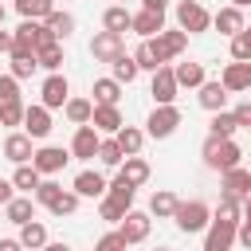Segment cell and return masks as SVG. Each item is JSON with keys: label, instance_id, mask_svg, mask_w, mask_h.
Segmentation results:
<instances>
[{"label": "cell", "instance_id": "obj_30", "mask_svg": "<svg viewBox=\"0 0 251 251\" xmlns=\"http://www.w3.org/2000/svg\"><path fill=\"white\" fill-rule=\"evenodd\" d=\"M39 173H35V165H16V173H12V188L20 192V196H31L35 188H39Z\"/></svg>", "mask_w": 251, "mask_h": 251}, {"label": "cell", "instance_id": "obj_44", "mask_svg": "<svg viewBox=\"0 0 251 251\" xmlns=\"http://www.w3.org/2000/svg\"><path fill=\"white\" fill-rule=\"evenodd\" d=\"M47 212H51V216H75V212H78V196H75L71 188H63V192H59V200H55Z\"/></svg>", "mask_w": 251, "mask_h": 251}, {"label": "cell", "instance_id": "obj_18", "mask_svg": "<svg viewBox=\"0 0 251 251\" xmlns=\"http://www.w3.org/2000/svg\"><path fill=\"white\" fill-rule=\"evenodd\" d=\"M212 27L220 31V35H227V39H235L243 27H247V20H243V12L239 8H220V12H212Z\"/></svg>", "mask_w": 251, "mask_h": 251}, {"label": "cell", "instance_id": "obj_9", "mask_svg": "<svg viewBox=\"0 0 251 251\" xmlns=\"http://www.w3.org/2000/svg\"><path fill=\"white\" fill-rule=\"evenodd\" d=\"M67 98H71V82H67V75H63V71H59V75H47L43 86H39V106H47V110H63Z\"/></svg>", "mask_w": 251, "mask_h": 251}, {"label": "cell", "instance_id": "obj_23", "mask_svg": "<svg viewBox=\"0 0 251 251\" xmlns=\"http://www.w3.org/2000/svg\"><path fill=\"white\" fill-rule=\"evenodd\" d=\"M129 24H133V12H129L126 4H110V8L102 12V31L126 35V31H129Z\"/></svg>", "mask_w": 251, "mask_h": 251}, {"label": "cell", "instance_id": "obj_17", "mask_svg": "<svg viewBox=\"0 0 251 251\" xmlns=\"http://www.w3.org/2000/svg\"><path fill=\"white\" fill-rule=\"evenodd\" d=\"M4 157L12 161V165H31V157H35V145H31V137L27 133H8L4 137Z\"/></svg>", "mask_w": 251, "mask_h": 251}, {"label": "cell", "instance_id": "obj_55", "mask_svg": "<svg viewBox=\"0 0 251 251\" xmlns=\"http://www.w3.org/2000/svg\"><path fill=\"white\" fill-rule=\"evenodd\" d=\"M243 220H251V196L243 200Z\"/></svg>", "mask_w": 251, "mask_h": 251}, {"label": "cell", "instance_id": "obj_52", "mask_svg": "<svg viewBox=\"0 0 251 251\" xmlns=\"http://www.w3.org/2000/svg\"><path fill=\"white\" fill-rule=\"evenodd\" d=\"M0 55H12V31L0 27Z\"/></svg>", "mask_w": 251, "mask_h": 251}, {"label": "cell", "instance_id": "obj_47", "mask_svg": "<svg viewBox=\"0 0 251 251\" xmlns=\"http://www.w3.org/2000/svg\"><path fill=\"white\" fill-rule=\"evenodd\" d=\"M126 247H129V243L118 235V227H114V231H106V235L94 243V251H126Z\"/></svg>", "mask_w": 251, "mask_h": 251}, {"label": "cell", "instance_id": "obj_43", "mask_svg": "<svg viewBox=\"0 0 251 251\" xmlns=\"http://www.w3.org/2000/svg\"><path fill=\"white\" fill-rule=\"evenodd\" d=\"M231 63H251V27H243L231 39Z\"/></svg>", "mask_w": 251, "mask_h": 251}, {"label": "cell", "instance_id": "obj_3", "mask_svg": "<svg viewBox=\"0 0 251 251\" xmlns=\"http://www.w3.org/2000/svg\"><path fill=\"white\" fill-rule=\"evenodd\" d=\"M176 27L184 35H204L212 27V12L200 0H176Z\"/></svg>", "mask_w": 251, "mask_h": 251}, {"label": "cell", "instance_id": "obj_8", "mask_svg": "<svg viewBox=\"0 0 251 251\" xmlns=\"http://www.w3.org/2000/svg\"><path fill=\"white\" fill-rule=\"evenodd\" d=\"M176 75H173V63L169 67H157L153 71V82H149V94H153V102L157 106H176Z\"/></svg>", "mask_w": 251, "mask_h": 251}, {"label": "cell", "instance_id": "obj_28", "mask_svg": "<svg viewBox=\"0 0 251 251\" xmlns=\"http://www.w3.org/2000/svg\"><path fill=\"white\" fill-rule=\"evenodd\" d=\"M176 192H169V188H157L153 196H149V216H157V220H173V212H176Z\"/></svg>", "mask_w": 251, "mask_h": 251}, {"label": "cell", "instance_id": "obj_24", "mask_svg": "<svg viewBox=\"0 0 251 251\" xmlns=\"http://www.w3.org/2000/svg\"><path fill=\"white\" fill-rule=\"evenodd\" d=\"M129 31H137L141 39H153V35H161L165 31V16L161 12H133V24H129Z\"/></svg>", "mask_w": 251, "mask_h": 251}, {"label": "cell", "instance_id": "obj_46", "mask_svg": "<svg viewBox=\"0 0 251 251\" xmlns=\"http://www.w3.org/2000/svg\"><path fill=\"white\" fill-rule=\"evenodd\" d=\"M8 102H24L20 98V82L12 75H0V106H8Z\"/></svg>", "mask_w": 251, "mask_h": 251}, {"label": "cell", "instance_id": "obj_35", "mask_svg": "<svg viewBox=\"0 0 251 251\" xmlns=\"http://www.w3.org/2000/svg\"><path fill=\"white\" fill-rule=\"evenodd\" d=\"M16 12L24 20H47L55 12V0H16Z\"/></svg>", "mask_w": 251, "mask_h": 251}, {"label": "cell", "instance_id": "obj_6", "mask_svg": "<svg viewBox=\"0 0 251 251\" xmlns=\"http://www.w3.org/2000/svg\"><path fill=\"white\" fill-rule=\"evenodd\" d=\"M251 196V169H227V173H220V200H247Z\"/></svg>", "mask_w": 251, "mask_h": 251}, {"label": "cell", "instance_id": "obj_16", "mask_svg": "<svg viewBox=\"0 0 251 251\" xmlns=\"http://www.w3.org/2000/svg\"><path fill=\"white\" fill-rule=\"evenodd\" d=\"M220 86H224L227 94L251 90V63H227V67L220 71Z\"/></svg>", "mask_w": 251, "mask_h": 251}, {"label": "cell", "instance_id": "obj_22", "mask_svg": "<svg viewBox=\"0 0 251 251\" xmlns=\"http://www.w3.org/2000/svg\"><path fill=\"white\" fill-rule=\"evenodd\" d=\"M90 126L98 129V133H106V137H114L126 122H122V110L118 106H94V114H90Z\"/></svg>", "mask_w": 251, "mask_h": 251}, {"label": "cell", "instance_id": "obj_19", "mask_svg": "<svg viewBox=\"0 0 251 251\" xmlns=\"http://www.w3.org/2000/svg\"><path fill=\"white\" fill-rule=\"evenodd\" d=\"M173 75H176V86H180V90H200V86L208 82V75H204V63H192V59H184V63H173Z\"/></svg>", "mask_w": 251, "mask_h": 251}, {"label": "cell", "instance_id": "obj_40", "mask_svg": "<svg viewBox=\"0 0 251 251\" xmlns=\"http://www.w3.org/2000/svg\"><path fill=\"white\" fill-rule=\"evenodd\" d=\"M212 220H220V224H239V220H243V204H239V200H220V204L212 208Z\"/></svg>", "mask_w": 251, "mask_h": 251}, {"label": "cell", "instance_id": "obj_38", "mask_svg": "<svg viewBox=\"0 0 251 251\" xmlns=\"http://www.w3.org/2000/svg\"><path fill=\"white\" fill-rule=\"evenodd\" d=\"M59 192H63V184H59V180H51V176H43V180H39V188L31 192V200H35L39 208H51V204L59 200Z\"/></svg>", "mask_w": 251, "mask_h": 251}, {"label": "cell", "instance_id": "obj_5", "mask_svg": "<svg viewBox=\"0 0 251 251\" xmlns=\"http://www.w3.org/2000/svg\"><path fill=\"white\" fill-rule=\"evenodd\" d=\"M176 126H180V110L176 106H153V114L145 118V137L165 141V137L176 133Z\"/></svg>", "mask_w": 251, "mask_h": 251}, {"label": "cell", "instance_id": "obj_1", "mask_svg": "<svg viewBox=\"0 0 251 251\" xmlns=\"http://www.w3.org/2000/svg\"><path fill=\"white\" fill-rule=\"evenodd\" d=\"M200 157H204V165L212 169V173H227V169H239V161H243V149L235 145V137H204V145H200Z\"/></svg>", "mask_w": 251, "mask_h": 251}, {"label": "cell", "instance_id": "obj_34", "mask_svg": "<svg viewBox=\"0 0 251 251\" xmlns=\"http://www.w3.org/2000/svg\"><path fill=\"white\" fill-rule=\"evenodd\" d=\"M106 196H110V200H118L122 208H133V196H137V188H133L129 180L114 176V180H106Z\"/></svg>", "mask_w": 251, "mask_h": 251}, {"label": "cell", "instance_id": "obj_11", "mask_svg": "<svg viewBox=\"0 0 251 251\" xmlns=\"http://www.w3.org/2000/svg\"><path fill=\"white\" fill-rule=\"evenodd\" d=\"M149 224H153L149 212H133V208H129L126 220L118 224V235H122L129 247H133V243H145V239H149Z\"/></svg>", "mask_w": 251, "mask_h": 251}, {"label": "cell", "instance_id": "obj_53", "mask_svg": "<svg viewBox=\"0 0 251 251\" xmlns=\"http://www.w3.org/2000/svg\"><path fill=\"white\" fill-rule=\"evenodd\" d=\"M0 251H24L20 239H0Z\"/></svg>", "mask_w": 251, "mask_h": 251}, {"label": "cell", "instance_id": "obj_29", "mask_svg": "<svg viewBox=\"0 0 251 251\" xmlns=\"http://www.w3.org/2000/svg\"><path fill=\"white\" fill-rule=\"evenodd\" d=\"M63 114H67V122L71 126H90V114H94V102L90 98H67V106H63Z\"/></svg>", "mask_w": 251, "mask_h": 251}, {"label": "cell", "instance_id": "obj_56", "mask_svg": "<svg viewBox=\"0 0 251 251\" xmlns=\"http://www.w3.org/2000/svg\"><path fill=\"white\" fill-rule=\"evenodd\" d=\"M247 4H251V0H231V8H239V12H243Z\"/></svg>", "mask_w": 251, "mask_h": 251}, {"label": "cell", "instance_id": "obj_39", "mask_svg": "<svg viewBox=\"0 0 251 251\" xmlns=\"http://www.w3.org/2000/svg\"><path fill=\"white\" fill-rule=\"evenodd\" d=\"M98 161H102L106 169H118V165L126 161V153H122V145H118L114 137H102V145H98Z\"/></svg>", "mask_w": 251, "mask_h": 251}, {"label": "cell", "instance_id": "obj_27", "mask_svg": "<svg viewBox=\"0 0 251 251\" xmlns=\"http://www.w3.org/2000/svg\"><path fill=\"white\" fill-rule=\"evenodd\" d=\"M114 141L122 145V153H126V157H141V145H145V129H137V126H122V129L114 133Z\"/></svg>", "mask_w": 251, "mask_h": 251}, {"label": "cell", "instance_id": "obj_25", "mask_svg": "<svg viewBox=\"0 0 251 251\" xmlns=\"http://www.w3.org/2000/svg\"><path fill=\"white\" fill-rule=\"evenodd\" d=\"M118 176L129 180L133 188H141V184L149 180V161H145V157H126V161L118 165Z\"/></svg>", "mask_w": 251, "mask_h": 251}, {"label": "cell", "instance_id": "obj_50", "mask_svg": "<svg viewBox=\"0 0 251 251\" xmlns=\"http://www.w3.org/2000/svg\"><path fill=\"white\" fill-rule=\"evenodd\" d=\"M12 196H16V188H12V180H4V176H0V208H4V204H8Z\"/></svg>", "mask_w": 251, "mask_h": 251}, {"label": "cell", "instance_id": "obj_37", "mask_svg": "<svg viewBox=\"0 0 251 251\" xmlns=\"http://www.w3.org/2000/svg\"><path fill=\"white\" fill-rule=\"evenodd\" d=\"M235 114L231 110H220V114H212V122H208V133L212 137H235Z\"/></svg>", "mask_w": 251, "mask_h": 251}, {"label": "cell", "instance_id": "obj_2", "mask_svg": "<svg viewBox=\"0 0 251 251\" xmlns=\"http://www.w3.org/2000/svg\"><path fill=\"white\" fill-rule=\"evenodd\" d=\"M145 43H149V51H153L157 67H169L176 55H184V47H188V35H184L180 27H165L161 35H153V39H145Z\"/></svg>", "mask_w": 251, "mask_h": 251}, {"label": "cell", "instance_id": "obj_20", "mask_svg": "<svg viewBox=\"0 0 251 251\" xmlns=\"http://www.w3.org/2000/svg\"><path fill=\"white\" fill-rule=\"evenodd\" d=\"M35 208H39V204H35L31 196H20V192H16V196L4 204V220H8V224H16V227H24V224H31V220H35Z\"/></svg>", "mask_w": 251, "mask_h": 251}, {"label": "cell", "instance_id": "obj_10", "mask_svg": "<svg viewBox=\"0 0 251 251\" xmlns=\"http://www.w3.org/2000/svg\"><path fill=\"white\" fill-rule=\"evenodd\" d=\"M98 145H102V133H98L94 126H75L71 157H78V161H94V157H98Z\"/></svg>", "mask_w": 251, "mask_h": 251}, {"label": "cell", "instance_id": "obj_7", "mask_svg": "<svg viewBox=\"0 0 251 251\" xmlns=\"http://www.w3.org/2000/svg\"><path fill=\"white\" fill-rule=\"evenodd\" d=\"M67 161H71V149H63V145H39L35 157H31V165H35L39 176H55V173H63Z\"/></svg>", "mask_w": 251, "mask_h": 251}, {"label": "cell", "instance_id": "obj_4", "mask_svg": "<svg viewBox=\"0 0 251 251\" xmlns=\"http://www.w3.org/2000/svg\"><path fill=\"white\" fill-rule=\"evenodd\" d=\"M173 224H176L184 235L204 231V227L212 224V208H208L204 200H180V204H176V212H173Z\"/></svg>", "mask_w": 251, "mask_h": 251}, {"label": "cell", "instance_id": "obj_26", "mask_svg": "<svg viewBox=\"0 0 251 251\" xmlns=\"http://www.w3.org/2000/svg\"><path fill=\"white\" fill-rule=\"evenodd\" d=\"M90 102L94 106H118V98H122V82H114V78H94V86H90Z\"/></svg>", "mask_w": 251, "mask_h": 251}, {"label": "cell", "instance_id": "obj_58", "mask_svg": "<svg viewBox=\"0 0 251 251\" xmlns=\"http://www.w3.org/2000/svg\"><path fill=\"white\" fill-rule=\"evenodd\" d=\"M153 251H173V247H153Z\"/></svg>", "mask_w": 251, "mask_h": 251}, {"label": "cell", "instance_id": "obj_36", "mask_svg": "<svg viewBox=\"0 0 251 251\" xmlns=\"http://www.w3.org/2000/svg\"><path fill=\"white\" fill-rule=\"evenodd\" d=\"M110 71H114V75H110L114 82H133V78L141 75V71H137V63H133V55H126V51L110 63Z\"/></svg>", "mask_w": 251, "mask_h": 251}, {"label": "cell", "instance_id": "obj_45", "mask_svg": "<svg viewBox=\"0 0 251 251\" xmlns=\"http://www.w3.org/2000/svg\"><path fill=\"white\" fill-rule=\"evenodd\" d=\"M24 102H8V106H0V126H24Z\"/></svg>", "mask_w": 251, "mask_h": 251}, {"label": "cell", "instance_id": "obj_32", "mask_svg": "<svg viewBox=\"0 0 251 251\" xmlns=\"http://www.w3.org/2000/svg\"><path fill=\"white\" fill-rule=\"evenodd\" d=\"M43 24H47V31H51V35H55L59 43L75 35V16H71V12H59V8H55V12H51V16L43 20Z\"/></svg>", "mask_w": 251, "mask_h": 251}, {"label": "cell", "instance_id": "obj_33", "mask_svg": "<svg viewBox=\"0 0 251 251\" xmlns=\"http://www.w3.org/2000/svg\"><path fill=\"white\" fill-rule=\"evenodd\" d=\"M39 71V63H35V55H20V51H12L8 55V75L16 78V82H24V78H31Z\"/></svg>", "mask_w": 251, "mask_h": 251}, {"label": "cell", "instance_id": "obj_15", "mask_svg": "<svg viewBox=\"0 0 251 251\" xmlns=\"http://www.w3.org/2000/svg\"><path fill=\"white\" fill-rule=\"evenodd\" d=\"M122 51H126V43H122V35H114V31H98V35L90 39V55H94V63H114Z\"/></svg>", "mask_w": 251, "mask_h": 251}, {"label": "cell", "instance_id": "obj_59", "mask_svg": "<svg viewBox=\"0 0 251 251\" xmlns=\"http://www.w3.org/2000/svg\"><path fill=\"white\" fill-rule=\"evenodd\" d=\"M118 4H126V0H118Z\"/></svg>", "mask_w": 251, "mask_h": 251}, {"label": "cell", "instance_id": "obj_14", "mask_svg": "<svg viewBox=\"0 0 251 251\" xmlns=\"http://www.w3.org/2000/svg\"><path fill=\"white\" fill-rule=\"evenodd\" d=\"M235 227H239V224H220V220H212V224L204 227V251H231V247H235Z\"/></svg>", "mask_w": 251, "mask_h": 251}, {"label": "cell", "instance_id": "obj_49", "mask_svg": "<svg viewBox=\"0 0 251 251\" xmlns=\"http://www.w3.org/2000/svg\"><path fill=\"white\" fill-rule=\"evenodd\" d=\"M235 243H239L243 251H251V220H239V227H235Z\"/></svg>", "mask_w": 251, "mask_h": 251}, {"label": "cell", "instance_id": "obj_12", "mask_svg": "<svg viewBox=\"0 0 251 251\" xmlns=\"http://www.w3.org/2000/svg\"><path fill=\"white\" fill-rule=\"evenodd\" d=\"M51 129H55V126H51V110H47V106H39V102H35V106H27V110H24V133H27L31 141H43Z\"/></svg>", "mask_w": 251, "mask_h": 251}, {"label": "cell", "instance_id": "obj_41", "mask_svg": "<svg viewBox=\"0 0 251 251\" xmlns=\"http://www.w3.org/2000/svg\"><path fill=\"white\" fill-rule=\"evenodd\" d=\"M35 63H39L47 75H59V71H63V43H55V47L39 51V55H35Z\"/></svg>", "mask_w": 251, "mask_h": 251}, {"label": "cell", "instance_id": "obj_54", "mask_svg": "<svg viewBox=\"0 0 251 251\" xmlns=\"http://www.w3.org/2000/svg\"><path fill=\"white\" fill-rule=\"evenodd\" d=\"M43 251H71V247H67V243H51V239H47V247H43Z\"/></svg>", "mask_w": 251, "mask_h": 251}, {"label": "cell", "instance_id": "obj_57", "mask_svg": "<svg viewBox=\"0 0 251 251\" xmlns=\"http://www.w3.org/2000/svg\"><path fill=\"white\" fill-rule=\"evenodd\" d=\"M0 27H4V4H0Z\"/></svg>", "mask_w": 251, "mask_h": 251}, {"label": "cell", "instance_id": "obj_31", "mask_svg": "<svg viewBox=\"0 0 251 251\" xmlns=\"http://www.w3.org/2000/svg\"><path fill=\"white\" fill-rule=\"evenodd\" d=\"M20 243H24V251H43L47 247V227L39 224V220H31V224H24L20 227V235H16Z\"/></svg>", "mask_w": 251, "mask_h": 251}, {"label": "cell", "instance_id": "obj_42", "mask_svg": "<svg viewBox=\"0 0 251 251\" xmlns=\"http://www.w3.org/2000/svg\"><path fill=\"white\" fill-rule=\"evenodd\" d=\"M126 212H129V208H122V204H118V200H110V196H102V200H98V220H106V224H114V227L126 220Z\"/></svg>", "mask_w": 251, "mask_h": 251}, {"label": "cell", "instance_id": "obj_13", "mask_svg": "<svg viewBox=\"0 0 251 251\" xmlns=\"http://www.w3.org/2000/svg\"><path fill=\"white\" fill-rule=\"evenodd\" d=\"M71 192H75L78 200H102V196H106V176L94 173V169H82V173L75 176Z\"/></svg>", "mask_w": 251, "mask_h": 251}, {"label": "cell", "instance_id": "obj_48", "mask_svg": "<svg viewBox=\"0 0 251 251\" xmlns=\"http://www.w3.org/2000/svg\"><path fill=\"white\" fill-rule=\"evenodd\" d=\"M231 114H235V126H239V129H251V98H247V102H239Z\"/></svg>", "mask_w": 251, "mask_h": 251}, {"label": "cell", "instance_id": "obj_21", "mask_svg": "<svg viewBox=\"0 0 251 251\" xmlns=\"http://www.w3.org/2000/svg\"><path fill=\"white\" fill-rule=\"evenodd\" d=\"M196 102H200L208 114H220V110L227 106V90L220 86V78H208V82L196 90Z\"/></svg>", "mask_w": 251, "mask_h": 251}, {"label": "cell", "instance_id": "obj_51", "mask_svg": "<svg viewBox=\"0 0 251 251\" xmlns=\"http://www.w3.org/2000/svg\"><path fill=\"white\" fill-rule=\"evenodd\" d=\"M141 8H145V12H161V16H165L169 0H141Z\"/></svg>", "mask_w": 251, "mask_h": 251}]
</instances>
